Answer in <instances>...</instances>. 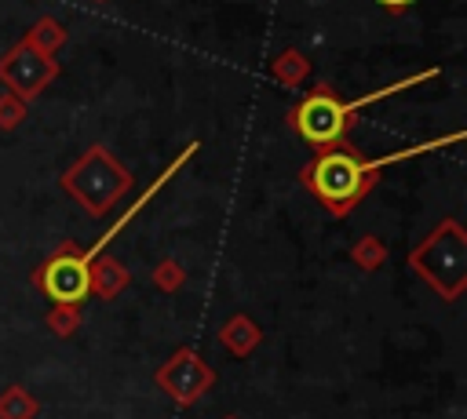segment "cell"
Here are the masks:
<instances>
[{"label": "cell", "instance_id": "obj_8", "mask_svg": "<svg viewBox=\"0 0 467 419\" xmlns=\"http://www.w3.org/2000/svg\"><path fill=\"white\" fill-rule=\"evenodd\" d=\"M193 153H197V142H190V146H186V149H182V153H179V157H175V160H171V164H168V168H164V171L153 179V186H150V189H146V193H142L135 204H128V211H124V215H120V219H117V222H113V226H109V230H106V233H102V237H99V240H95L88 251H84V259L102 255V248H106V244H109V240H113V237H117V233H120V230H124V226H128V222H131V219H135V215H139L146 204H150V197H153L157 189H164V182H168V179H171V175H175V171H179V168H182V164H186Z\"/></svg>", "mask_w": 467, "mask_h": 419}, {"label": "cell", "instance_id": "obj_3", "mask_svg": "<svg viewBox=\"0 0 467 419\" xmlns=\"http://www.w3.org/2000/svg\"><path fill=\"white\" fill-rule=\"evenodd\" d=\"M62 189L91 215L102 219L113 204H120L131 193V171L106 149V146H88L66 171H62Z\"/></svg>", "mask_w": 467, "mask_h": 419}, {"label": "cell", "instance_id": "obj_6", "mask_svg": "<svg viewBox=\"0 0 467 419\" xmlns=\"http://www.w3.org/2000/svg\"><path fill=\"white\" fill-rule=\"evenodd\" d=\"M215 383V368L193 350V346H182L175 350L161 368H157V386L179 404V408H190L197 397H204Z\"/></svg>", "mask_w": 467, "mask_h": 419}, {"label": "cell", "instance_id": "obj_11", "mask_svg": "<svg viewBox=\"0 0 467 419\" xmlns=\"http://www.w3.org/2000/svg\"><path fill=\"white\" fill-rule=\"evenodd\" d=\"M22 44H29L33 51H40V55L55 58V55L66 47V26H62L58 18L44 15V18H36V22L29 26V33L22 36Z\"/></svg>", "mask_w": 467, "mask_h": 419}, {"label": "cell", "instance_id": "obj_15", "mask_svg": "<svg viewBox=\"0 0 467 419\" xmlns=\"http://www.w3.org/2000/svg\"><path fill=\"white\" fill-rule=\"evenodd\" d=\"M80 321H84V317H80V306H66V302L51 306V310H47V317H44L47 332H51V335H58V339H69V335H77Z\"/></svg>", "mask_w": 467, "mask_h": 419}, {"label": "cell", "instance_id": "obj_13", "mask_svg": "<svg viewBox=\"0 0 467 419\" xmlns=\"http://www.w3.org/2000/svg\"><path fill=\"white\" fill-rule=\"evenodd\" d=\"M36 412H40V401L26 386L11 383L7 390H0V419H36Z\"/></svg>", "mask_w": 467, "mask_h": 419}, {"label": "cell", "instance_id": "obj_19", "mask_svg": "<svg viewBox=\"0 0 467 419\" xmlns=\"http://www.w3.org/2000/svg\"><path fill=\"white\" fill-rule=\"evenodd\" d=\"M376 4H379V7H387V11H394V15H398V11H405V7H412V4H416V0H376Z\"/></svg>", "mask_w": 467, "mask_h": 419}, {"label": "cell", "instance_id": "obj_17", "mask_svg": "<svg viewBox=\"0 0 467 419\" xmlns=\"http://www.w3.org/2000/svg\"><path fill=\"white\" fill-rule=\"evenodd\" d=\"M431 77H438V69H423V73H416V77H405V80H398V84H387V87H379V91H368V95H361L358 102H347V109L358 117V109H361V106H368V102H379V98H390V95H398L401 87H412V84H420V80H431Z\"/></svg>", "mask_w": 467, "mask_h": 419}, {"label": "cell", "instance_id": "obj_4", "mask_svg": "<svg viewBox=\"0 0 467 419\" xmlns=\"http://www.w3.org/2000/svg\"><path fill=\"white\" fill-rule=\"evenodd\" d=\"M354 120L358 117L347 109V102L336 95L332 84H314L288 109V124L296 128V135H303L310 146H317V153L347 142V131L354 128Z\"/></svg>", "mask_w": 467, "mask_h": 419}, {"label": "cell", "instance_id": "obj_21", "mask_svg": "<svg viewBox=\"0 0 467 419\" xmlns=\"http://www.w3.org/2000/svg\"><path fill=\"white\" fill-rule=\"evenodd\" d=\"M226 419H237V415H226Z\"/></svg>", "mask_w": 467, "mask_h": 419}, {"label": "cell", "instance_id": "obj_2", "mask_svg": "<svg viewBox=\"0 0 467 419\" xmlns=\"http://www.w3.org/2000/svg\"><path fill=\"white\" fill-rule=\"evenodd\" d=\"M405 266L431 288L438 299L456 302L467 288V230L456 219H441L409 255Z\"/></svg>", "mask_w": 467, "mask_h": 419}, {"label": "cell", "instance_id": "obj_7", "mask_svg": "<svg viewBox=\"0 0 467 419\" xmlns=\"http://www.w3.org/2000/svg\"><path fill=\"white\" fill-rule=\"evenodd\" d=\"M55 77H58V58H47L22 40L0 55V84L22 102H33Z\"/></svg>", "mask_w": 467, "mask_h": 419}, {"label": "cell", "instance_id": "obj_18", "mask_svg": "<svg viewBox=\"0 0 467 419\" xmlns=\"http://www.w3.org/2000/svg\"><path fill=\"white\" fill-rule=\"evenodd\" d=\"M29 113V102H22L11 91H0V131H15Z\"/></svg>", "mask_w": 467, "mask_h": 419}, {"label": "cell", "instance_id": "obj_16", "mask_svg": "<svg viewBox=\"0 0 467 419\" xmlns=\"http://www.w3.org/2000/svg\"><path fill=\"white\" fill-rule=\"evenodd\" d=\"M150 281L157 284V291L171 295V291H179V288H182V281H186V270H182V262H175L171 255H164V259H161V262L153 266Z\"/></svg>", "mask_w": 467, "mask_h": 419}, {"label": "cell", "instance_id": "obj_5", "mask_svg": "<svg viewBox=\"0 0 467 419\" xmlns=\"http://www.w3.org/2000/svg\"><path fill=\"white\" fill-rule=\"evenodd\" d=\"M33 284L51 299V306L66 302V306H80L91 295V277H88V259L80 251L77 240H62L55 248V255H47L36 273Z\"/></svg>", "mask_w": 467, "mask_h": 419}, {"label": "cell", "instance_id": "obj_20", "mask_svg": "<svg viewBox=\"0 0 467 419\" xmlns=\"http://www.w3.org/2000/svg\"><path fill=\"white\" fill-rule=\"evenodd\" d=\"M91 4H106V0H91Z\"/></svg>", "mask_w": 467, "mask_h": 419}, {"label": "cell", "instance_id": "obj_1", "mask_svg": "<svg viewBox=\"0 0 467 419\" xmlns=\"http://www.w3.org/2000/svg\"><path fill=\"white\" fill-rule=\"evenodd\" d=\"M376 179H379V164L361 157L350 142L321 149L310 164L299 168V182L306 186V193H314V200L336 219L350 215L372 193Z\"/></svg>", "mask_w": 467, "mask_h": 419}, {"label": "cell", "instance_id": "obj_10", "mask_svg": "<svg viewBox=\"0 0 467 419\" xmlns=\"http://www.w3.org/2000/svg\"><path fill=\"white\" fill-rule=\"evenodd\" d=\"M219 342H223L226 353H234V357H248V353L263 342V332H259V324H255L248 313H234V317L219 328Z\"/></svg>", "mask_w": 467, "mask_h": 419}, {"label": "cell", "instance_id": "obj_9", "mask_svg": "<svg viewBox=\"0 0 467 419\" xmlns=\"http://www.w3.org/2000/svg\"><path fill=\"white\" fill-rule=\"evenodd\" d=\"M88 277H91V295H99V299H117L128 288V281H131L128 266L117 262L113 255L88 259Z\"/></svg>", "mask_w": 467, "mask_h": 419}, {"label": "cell", "instance_id": "obj_12", "mask_svg": "<svg viewBox=\"0 0 467 419\" xmlns=\"http://www.w3.org/2000/svg\"><path fill=\"white\" fill-rule=\"evenodd\" d=\"M270 77H274L281 87H299V84H306V77H310V62H306V55H303L299 47H285L281 55L270 58Z\"/></svg>", "mask_w": 467, "mask_h": 419}, {"label": "cell", "instance_id": "obj_14", "mask_svg": "<svg viewBox=\"0 0 467 419\" xmlns=\"http://www.w3.org/2000/svg\"><path fill=\"white\" fill-rule=\"evenodd\" d=\"M350 259H354L365 273H372V270H379V266L387 262V244H383L376 233H365V237H358V240H354Z\"/></svg>", "mask_w": 467, "mask_h": 419}]
</instances>
